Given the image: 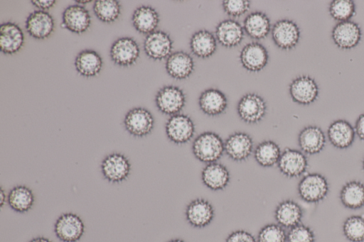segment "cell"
<instances>
[{
    "mask_svg": "<svg viewBox=\"0 0 364 242\" xmlns=\"http://www.w3.org/2000/svg\"><path fill=\"white\" fill-rule=\"evenodd\" d=\"M343 233L350 242H364V215L355 214L346 219L342 226Z\"/></svg>",
    "mask_w": 364,
    "mask_h": 242,
    "instance_id": "35",
    "label": "cell"
},
{
    "mask_svg": "<svg viewBox=\"0 0 364 242\" xmlns=\"http://www.w3.org/2000/svg\"><path fill=\"white\" fill-rule=\"evenodd\" d=\"M165 128L168 139L176 144L188 142L195 132V126L191 119L187 115L179 114L168 119Z\"/></svg>",
    "mask_w": 364,
    "mask_h": 242,
    "instance_id": "7",
    "label": "cell"
},
{
    "mask_svg": "<svg viewBox=\"0 0 364 242\" xmlns=\"http://www.w3.org/2000/svg\"><path fill=\"white\" fill-rule=\"evenodd\" d=\"M76 2H77V3H82L83 4H85L86 3L91 2V1H77Z\"/></svg>",
    "mask_w": 364,
    "mask_h": 242,
    "instance_id": "47",
    "label": "cell"
},
{
    "mask_svg": "<svg viewBox=\"0 0 364 242\" xmlns=\"http://www.w3.org/2000/svg\"><path fill=\"white\" fill-rule=\"evenodd\" d=\"M192 150L198 160L207 164L215 163L221 158L225 151L224 142L217 133L204 132L193 141Z\"/></svg>",
    "mask_w": 364,
    "mask_h": 242,
    "instance_id": "1",
    "label": "cell"
},
{
    "mask_svg": "<svg viewBox=\"0 0 364 242\" xmlns=\"http://www.w3.org/2000/svg\"><path fill=\"white\" fill-rule=\"evenodd\" d=\"M279 146L272 141H264L255 148L254 156L262 167H270L277 165L281 155Z\"/></svg>",
    "mask_w": 364,
    "mask_h": 242,
    "instance_id": "33",
    "label": "cell"
},
{
    "mask_svg": "<svg viewBox=\"0 0 364 242\" xmlns=\"http://www.w3.org/2000/svg\"><path fill=\"white\" fill-rule=\"evenodd\" d=\"M247 34L255 39L264 38L270 30V22L266 14L262 12L250 13L244 21Z\"/></svg>",
    "mask_w": 364,
    "mask_h": 242,
    "instance_id": "34",
    "label": "cell"
},
{
    "mask_svg": "<svg viewBox=\"0 0 364 242\" xmlns=\"http://www.w3.org/2000/svg\"><path fill=\"white\" fill-rule=\"evenodd\" d=\"M159 110L168 115L177 114L184 106L186 98L183 91L175 86L161 88L156 96Z\"/></svg>",
    "mask_w": 364,
    "mask_h": 242,
    "instance_id": "10",
    "label": "cell"
},
{
    "mask_svg": "<svg viewBox=\"0 0 364 242\" xmlns=\"http://www.w3.org/2000/svg\"><path fill=\"white\" fill-rule=\"evenodd\" d=\"M192 52L199 57H208L216 49V42L213 35L205 30L195 33L191 39Z\"/></svg>",
    "mask_w": 364,
    "mask_h": 242,
    "instance_id": "32",
    "label": "cell"
},
{
    "mask_svg": "<svg viewBox=\"0 0 364 242\" xmlns=\"http://www.w3.org/2000/svg\"><path fill=\"white\" fill-rule=\"evenodd\" d=\"M31 3L36 7L44 11V9H48L53 7L55 4L56 1H53V0H33V1H31Z\"/></svg>",
    "mask_w": 364,
    "mask_h": 242,
    "instance_id": "43",
    "label": "cell"
},
{
    "mask_svg": "<svg viewBox=\"0 0 364 242\" xmlns=\"http://www.w3.org/2000/svg\"><path fill=\"white\" fill-rule=\"evenodd\" d=\"M132 23L135 29L143 34L155 31L159 22V16L154 9L150 6H140L132 14Z\"/></svg>",
    "mask_w": 364,
    "mask_h": 242,
    "instance_id": "30",
    "label": "cell"
},
{
    "mask_svg": "<svg viewBox=\"0 0 364 242\" xmlns=\"http://www.w3.org/2000/svg\"><path fill=\"white\" fill-rule=\"evenodd\" d=\"M287 242H315V234L309 226L299 224L289 229Z\"/></svg>",
    "mask_w": 364,
    "mask_h": 242,
    "instance_id": "39",
    "label": "cell"
},
{
    "mask_svg": "<svg viewBox=\"0 0 364 242\" xmlns=\"http://www.w3.org/2000/svg\"><path fill=\"white\" fill-rule=\"evenodd\" d=\"M84 231L82 220L78 215L71 212L61 214L54 225L55 234L63 242H77Z\"/></svg>",
    "mask_w": 364,
    "mask_h": 242,
    "instance_id": "3",
    "label": "cell"
},
{
    "mask_svg": "<svg viewBox=\"0 0 364 242\" xmlns=\"http://www.w3.org/2000/svg\"><path fill=\"white\" fill-rule=\"evenodd\" d=\"M102 64L100 55L92 50L81 51L77 54L75 60V66L77 72L87 77L98 75Z\"/></svg>",
    "mask_w": 364,
    "mask_h": 242,
    "instance_id": "28",
    "label": "cell"
},
{
    "mask_svg": "<svg viewBox=\"0 0 364 242\" xmlns=\"http://www.w3.org/2000/svg\"><path fill=\"white\" fill-rule=\"evenodd\" d=\"M144 49L150 58L162 60L171 55L172 40L166 33L162 31H154L145 38Z\"/></svg>",
    "mask_w": 364,
    "mask_h": 242,
    "instance_id": "18",
    "label": "cell"
},
{
    "mask_svg": "<svg viewBox=\"0 0 364 242\" xmlns=\"http://www.w3.org/2000/svg\"><path fill=\"white\" fill-rule=\"evenodd\" d=\"M24 43V34L15 23L6 22L0 27V48L4 54L17 53Z\"/></svg>",
    "mask_w": 364,
    "mask_h": 242,
    "instance_id": "22",
    "label": "cell"
},
{
    "mask_svg": "<svg viewBox=\"0 0 364 242\" xmlns=\"http://www.w3.org/2000/svg\"><path fill=\"white\" fill-rule=\"evenodd\" d=\"M298 143L301 150L308 155L319 153L326 145V136L317 126L304 127L299 133Z\"/></svg>",
    "mask_w": 364,
    "mask_h": 242,
    "instance_id": "21",
    "label": "cell"
},
{
    "mask_svg": "<svg viewBox=\"0 0 364 242\" xmlns=\"http://www.w3.org/2000/svg\"><path fill=\"white\" fill-rule=\"evenodd\" d=\"M26 30L36 39H45L54 30V20L46 11L37 10L31 13L26 20Z\"/></svg>",
    "mask_w": 364,
    "mask_h": 242,
    "instance_id": "16",
    "label": "cell"
},
{
    "mask_svg": "<svg viewBox=\"0 0 364 242\" xmlns=\"http://www.w3.org/2000/svg\"><path fill=\"white\" fill-rule=\"evenodd\" d=\"M168 242H186V241H184L183 239H181V238H173V239L168 241Z\"/></svg>",
    "mask_w": 364,
    "mask_h": 242,
    "instance_id": "46",
    "label": "cell"
},
{
    "mask_svg": "<svg viewBox=\"0 0 364 242\" xmlns=\"http://www.w3.org/2000/svg\"><path fill=\"white\" fill-rule=\"evenodd\" d=\"M274 43L280 48L290 50L294 48L300 38V29L293 21L283 19L277 21L272 31Z\"/></svg>",
    "mask_w": 364,
    "mask_h": 242,
    "instance_id": "13",
    "label": "cell"
},
{
    "mask_svg": "<svg viewBox=\"0 0 364 242\" xmlns=\"http://www.w3.org/2000/svg\"><path fill=\"white\" fill-rule=\"evenodd\" d=\"M266 104L257 94H247L239 101L237 112L240 119L247 123L260 121L266 113Z\"/></svg>",
    "mask_w": 364,
    "mask_h": 242,
    "instance_id": "14",
    "label": "cell"
},
{
    "mask_svg": "<svg viewBox=\"0 0 364 242\" xmlns=\"http://www.w3.org/2000/svg\"><path fill=\"white\" fill-rule=\"evenodd\" d=\"M354 129L355 135L364 141V114H360L356 119Z\"/></svg>",
    "mask_w": 364,
    "mask_h": 242,
    "instance_id": "42",
    "label": "cell"
},
{
    "mask_svg": "<svg viewBox=\"0 0 364 242\" xmlns=\"http://www.w3.org/2000/svg\"><path fill=\"white\" fill-rule=\"evenodd\" d=\"M224 147L225 152L230 158L240 162L245 160L251 155L253 141L247 133L236 132L226 139Z\"/></svg>",
    "mask_w": 364,
    "mask_h": 242,
    "instance_id": "15",
    "label": "cell"
},
{
    "mask_svg": "<svg viewBox=\"0 0 364 242\" xmlns=\"http://www.w3.org/2000/svg\"><path fill=\"white\" fill-rule=\"evenodd\" d=\"M280 172L287 177L294 178L303 175L308 167L307 158L302 151L286 148L277 163Z\"/></svg>",
    "mask_w": 364,
    "mask_h": 242,
    "instance_id": "6",
    "label": "cell"
},
{
    "mask_svg": "<svg viewBox=\"0 0 364 242\" xmlns=\"http://www.w3.org/2000/svg\"><path fill=\"white\" fill-rule=\"evenodd\" d=\"M328 138L333 146L338 149L349 148L355 140L354 127L346 120L333 121L327 130Z\"/></svg>",
    "mask_w": 364,
    "mask_h": 242,
    "instance_id": "20",
    "label": "cell"
},
{
    "mask_svg": "<svg viewBox=\"0 0 364 242\" xmlns=\"http://www.w3.org/2000/svg\"><path fill=\"white\" fill-rule=\"evenodd\" d=\"M7 202L14 211L24 213L33 206L35 197L30 188L24 185H18L9 192Z\"/></svg>",
    "mask_w": 364,
    "mask_h": 242,
    "instance_id": "31",
    "label": "cell"
},
{
    "mask_svg": "<svg viewBox=\"0 0 364 242\" xmlns=\"http://www.w3.org/2000/svg\"><path fill=\"white\" fill-rule=\"evenodd\" d=\"M5 196H6V194H4V190L1 188V207H3L4 202L6 200V198L4 197Z\"/></svg>",
    "mask_w": 364,
    "mask_h": 242,
    "instance_id": "45",
    "label": "cell"
},
{
    "mask_svg": "<svg viewBox=\"0 0 364 242\" xmlns=\"http://www.w3.org/2000/svg\"><path fill=\"white\" fill-rule=\"evenodd\" d=\"M194 63L189 54L178 51L171 54L166 62V69L170 76L175 79H185L193 72Z\"/></svg>",
    "mask_w": 364,
    "mask_h": 242,
    "instance_id": "25",
    "label": "cell"
},
{
    "mask_svg": "<svg viewBox=\"0 0 364 242\" xmlns=\"http://www.w3.org/2000/svg\"><path fill=\"white\" fill-rule=\"evenodd\" d=\"M216 37L221 45L228 48L237 46L243 38L244 32L240 24L231 19L220 23L216 28Z\"/></svg>",
    "mask_w": 364,
    "mask_h": 242,
    "instance_id": "27",
    "label": "cell"
},
{
    "mask_svg": "<svg viewBox=\"0 0 364 242\" xmlns=\"http://www.w3.org/2000/svg\"><path fill=\"white\" fill-rule=\"evenodd\" d=\"M287 233L278 224H269L261 228L257 242H287Z\"/></svg>",
    "mask_w": 364,
    "mask_h": 242,
    "instance_id": "38",
    "label": "cell"
},
{
    "mask_svg": "<svg viewBox=\"0 0 364 242\" xmlns=\"http://www.w3.org/2000/svg\"><path fill=\"white\" fill-rule=\"evenodd\" d=\"M28 242H52V241L46 237L38 236V237L32 238Z\"/></svg>",
    "mask_w": 364,
    "mask_h": 242,
    "instance_id": "44",
    "label": "cell"
},
{
    "mask_svg": "<svg viewBox=\"0 0 364 242\" xmlns=\"http://www.w3.org/2000/svg\"><path fill=\"white\" fill-rule=\"evenodd\" d=\"M200 109L208 116H218L227 107V99L224 94L215 89L204 91L199 98Z\"/></svg>",
    "mask_w": 364,
    "mask_h": 242,
    "instance_id": "29",
    "label": "cell"
},
{
    "mask_svg": "<svg viewBox=\"0 0 364 242\" xmlns=\"http://www.w3.org/2000/svg\"><path fill=\"white\" fill-rule=\"evenodd\" d=\"M93 11L102 22L112 23L119 16L121 5L116 0L95 1L93 5Z\"/></svg>",
    "mask_w": 364,
    "mask_h": 242,
    "instance_id": "36",
    "label": "cell"
},
{
    "mask_svg": "<svg viewBox=\"0 0 364 242\" xmlns=\"http://www.w3.org/2000/svg\"><path fill=\"white\" fill-rule=\"evenodd\" d=\"M289 93L294 101L308 105L318 98L319 89L314 79L309 75H301L291 82Z\"/></svg>",
    "mask_w": 364,
    "mask_h": 242,
    "instance_id": "9",
    "label": "cell"
},
{
    "mask_svg": "<svg viewBox=\"0 0 364 242\" xmlns=\"http://www.w3.org/2000/svg\"><path fill=\"white\" fill-rule=\"evenodd\" d=\"M223 6L226 13L238 17L249 10L250 2L245 0H228L223 2Z\"/></svg>",
    "mask_w": 364,
    "mask_h": 242,
    "instance_id": "40",
    "label": "cell"
},
{
    "mask_svg": "<svg viewBox=\"0 0 364 242\" xmlns=\"http://www.w3.org/2000/svg\"><path fill=\"white\" fill-rule=\"evenodd\" d=\"M332 39L334 43L341 49L355 48L360 41L361 29L354 21L338 22L333 28Z\"/></svg>",
    "mask_w": 364,
    "mask_h": 242,
    "instance_id": "12",
    "label": "cell"
},
{
    "mask_svg": "<svg viewBox=\"0 0 364 242\" xmlns=\"http://www.w3.org/2000/svg\"><path fill=\"white\" fill-rule=\"evenodd\" d=\"M101 172L109 182H122L130 175L131 164L129 159L123 154L112 153L107 155L102 161Z\"/></svg>",
    "mask_w": 364,
    "mask_h": 242,
    "instance_id": "4",
    "label": "cell"
},
{
    "mask_svg": "<svg viewBox=\"0 0 364 242\" xmlns=\"http://www.w3.org/2000/svg\"><path fill=\"white\" fill-rule=\"evenodd\" d=\"M139 56V48L132 38L123 37L117 39L110 48L112 60L119 66L133 65Z\"/></svg>",
    "mask_w": 364,
    "mask_h": 242,
    "instance_id": "11",
    "label": "cell"
},
{
    "mask_svg": "<svg viewBox=\"0 0 364 242\" xmlns=\"http://www.w3.org/2000/svg\"><path fill=\"white\" fill-rule=\"evenodd\" d=\"M185 216L187 222L191 226L201 229L206 227L213 221L215 209L208 200L197 198L187 204Z\"/></svg>",
    "mask_w": 364,
    "mask_h": 242,
    "instance_id": "5",
    "label": "cell"
},
{
    "mask_svg": "<svg viewBox=\"0 0 364 242\" xmlns=\"http://www.w3.org/2000/svg\"><path fill=\"white\" fill-rule=\"evenodd\" d=\"M330 16L338 22L350 21L355 14L354 1L350 0H334L329 5Z\"/></svg>",
    "mask_w": 364,
    "mask_h": 242,
    "instance_id": "37",
    "label": "cell"
},
{
    "mask_svg": "<svg viewBox=\"0 0 364 242\" xmlns=\"http://www.w3.org/2000/svg\"><path fill=\"white\" fill-rule=\"evenodd\" d=\"M341 204L349 209H359L364 207V183L358 180L346 182L339 193Z\"/></svg>",
    "mask_w": 364,
    "mask_h": 242,
    "instance_id": "26",
    "label": "cell"
},
{
    "mask_svg": "<svg viewBox=\"0 0 364 242\" xmlns=\"http://www.w3.org/2000/svg\"><path fill=\"white\" fill-rule=\"evenodd\" d=\"M302 217L301 206L293 199L280 202L274 210L275 220L283 228L291 229L301 224Z\"/></svg>",
    "mask_w": 364,
    "mask_h": 242,
    "instance_id": "23",
    "label": "cell"
},
{
    "mask_svg": "<svg viewBox=\"0 0 364 242\" xmlns=\"http://www.w3.org/2000/svg\"><path fill=\"white\" fill-rule=\"evenodd\" d=\"M124 125L131 135L143 137L151 132L154 120L152 114L147 109L138 107L134 108L127 113Z\"/></svg>",
    "mask_w": 364,
    "mask_h": 242,
    "instance_id": "8",
    "label": "cell"
},
{
    "mask_svg": "<svg viewBox=\"0 0 364 242\" xmlns=\"http://www.w3.org/2000/svg\"><path fill=\"white\" fill-rule=\"evenodd\" d=\"M240 61L247 70L258 72L263 69L268 61V53L261 44L254 42L246 45L240 53Z\"/></svg>",
    "mask_w": 364,
    "mask_h": 242,
    "instance_id": "24",
    "label": "cell"
},
{
    "mask_svg": "<svg viewBox=\"0 0 364 242\" xmlns=\"http://www.w3.org/2000/svg\"><path fill=\"white\" fill-rule=\"evenodd\" d=\"M91 23V17L87 9L80 5L67 7L63 13L62 27L80 34L85 33Z\"/></svg>",
    "mask_w": 364,
    "mask_h": 242,
    "instance_id": "17",
    "label": "cell"
},
{
    "mask_svg": "<svg viewBox=\"0 0 364 242\" xmlns=\"http://www.w3.org/2000/svg\"><path fill=\"white\" fill-rule=\"evenodd\" d=\"M225 242H257L252 233L245 230H236L230 233Z\"/></svg>",
    "mask_w": 364,
    "mask_h": 242,
    "instance_id": "41",
    "label": "cell"
},
{
    "mask_svg": "<svg viewBox=\"0 0 364 242\" xmlns=\"http://www.w3.org/2000/svg\"><path fill=\"white\" fill-rule=\"evenodd\" d=\"M203 184L213 191L224 189L229 184L230 174L223 164L215 162L207 164L201 172Z\"/></svg>",
    "mask_w": 364,
    "mask_h": 242,
    "instance_id": "19",
    "label": "cell"
},
{
    "mask_svg": "<svg viewBox=\"0 0 364 242\" xmlns=\"http://www.w3.org/2000/svg\"><path fill=\"white\" fill-rule=\"evenodd\" d=\"M362 167H363V172H364V158H363V160Z\"/></svg>",
    "mask_w": 364,
    "mask_h": 242,
    "instance_id": "48",
    "label": "cell"
},
{
    "mask_svg": "<svg viewBox=\"0 0 364 242\" xmlns=\"http://www.w3.org/2000/svg\"><path fill=\"white\" fill-rule=\"evenodd\" d=\"M301 199L309 203H318L326 199L329 184L325 176L318 172L308 173L300 180L297 187Z\"/></svg>",
    "mask_w": 364,
    "mask_h": 242,
    "instance_id": "2",
    "label": "cell"
}]
</instances>
